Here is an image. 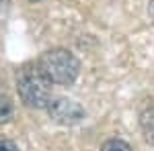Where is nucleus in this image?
I'll return each mask as SVG.
<instances>
[{"mask_svg": "<svg viewBox=\"0 0 154 151\" xmlns=\"http://www.w3.org/2000/svg\"><path fill=\"white\" fill-rule=\"evenodd\" d=\"M0 151H19V147L11 139H0Z\"/></svg>", "mask_w": 154, "mask_h": 151, "instance_id": "0eeeda50", "label": "nucleus"}, {"mask_svg": "<svg viewBox=\"0 0 154 151\" xmlns=\"http://www.w3.org/2000/svg\"><path fill=\"white\" fill-rule=\"evenodd\" d=\"M48 112L60 125H76L84 118V108L70 98H51Z\"/></svg>", "mask_w": 154, "mask_h": 151, "instance_id": "7ed1b4c3", "label": "nucleus"}, {"mask_svg": "<svg viewBox=\"0 0 154 151\" xmlns=\"http://www.w3.org/2000/svg\"><path fill=\"white\" fill-rule=\"evenodd\" d=\"M148 14L152 16V21H154V0L150 2V6H148Z\"/></svg>", "mask_w": 154, "mask_h": 151, "instance_id": "6e6552de", "label": "nucleus"}, {"mask_svg": "<svg viewBox=\"0 0 154 151\" xmlns=\"http://www.w3.org/2000/svg\"><path fill=\"white\" fill-rule=\"evenodd\" d=\"M37 68L48 78L49 84L68 86L78 78L80 63L68 49H49L37 59Z\"/></svg>", "mask_w": 154, "mask_h": 151, "instance_id": "f257e3e1", "label": "nucleus"}, {"mask_svg": "<svg viewBox=\"0 0 154 151\" xmlns=\"http://www.w3.org/2000/svg\"><path fill=\"white\" fill-rule=\"evenodd\" d=\"M17 90H19L21 100L31 108H48V104L51 102V90H49L48 78L33 63H27L19 70Z\"/></svg>", "mask_w": 154, "mask_h": 151, "instance_id": "f03ea898", "label": "nucleus"}, {"mask_svg": "<svg viewBox=\"0 0 154 151\" xmlns=\"http://www.w3.org/2000/svg\"><path fill=\"white\" fill-rule=\"evenodd\" d=\"M31 2H39V0H31Z\"/></svg>", "mask_w": 154, "mask_h": 151, "instance_id": "9d476101", "label": "nucleus"}, {"mask_svg": "<svg viewBox=\"0 0 154 151\" xmlns=\"http://www.w3.org/2000/svg\"><path fill=\"white\" fill-rule=\"evenodd\" d=\"M140 127H142V133L146 141L154 145V106H148L146 110H142L140 115Z\"/></svg>", "mask_w": 154, "mask_h": 151, "instance_id": "20e7f679", "label": "nucleus"}, {"mask_svg": "<svg viewBox=\"0 0 154 151\" xmlns=\"http://www.w3.org/2000/svg\"><path fill=\"white\" fill-rule=\"evenodd\" d=\"M4 6H6V0H0V10H2Z\"/></svg>", "mask_w": 154, "mask_h": 151, "instance_id": "1a4fd4ad", "label": "nucleus"}, {"mask_svg": "<svg viewBox=\"0 0 154 151\" xmlns=\"http://www.w3.org/2000/svg\"><path fill=\"white\" fill-rule=\"evenodd\" d=\"M101 151H131V147L121 139H109L103 143Z\"/></svg>", "mask_w": 154, "mask_h": 151, "instance_id": "423d86ee", "label": "nucleus"}, {"mask_svg": "<svg viewBox=\"0 0 154 151\" xmlns=\"http://www.w3.org/2000/svg\"><path fill=\"white\" fill-rule=\"evenodd\" d=\"M12 118V102L4 92H0V125Z\"/></svg>", "mask_w": 154, "mask_h": 151, "instance_id": "39448f33", "label": "nucleus"}]
</instances>
